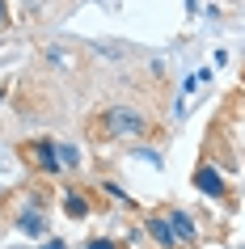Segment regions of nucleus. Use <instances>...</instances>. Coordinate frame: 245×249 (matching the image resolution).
I'll use <instances>...</instances> for the list:
<instances>
[{
  "instance_id": "1",
  "label": "nucleus",
  "mask_w": 245,
  "mask_h": 249,
  "mask_svg": "<svg viewBox=\"0 0 245 249\" xmlns=\"http://www.w3.org/2000/svg\"><path fill=\"white\" fill-rule=\"evenodd\" d=\"M106 131L110 135H140L144 114H135L131 106H114V110H106Z\"/></svg>"
},
{
  "instance_id": "2",
  "label": "nucleus",
  "mask_w": 245,
  "mask_h": 249,
  "mask_svg": "<svg viewBox=\"0 0 245 249\" xmlns=\"http://www.w3.org/2000/svg\"><path fill=\"white\" fill-rule=\"evenodd\" d=\"M194 186H199L203 195H211V198H220V195H224V182H220V173H216V169H207V165H203L199 173H194Z\"/></svg>"
},
{
  "instance_id": "3",
  "label": "nucleus",
  "mask_w": 245,
  "mask_h": 249,
  "mask_svg": "<svg viewBox=\"0 0 245 249\" xmlns=\"http://www.w3.org/2000/svg\"><path fill=\"white\" fill-rule=\"evenodd\" d=\"M169 228H173V236L178 241H194V224L186 211H169Z\"/></svg>"
},
{
  "instance_id": "4",
  "label": "nucleus",
  "mask_w": 245,
  "mask_h": 249,
  "mask_svg": "<svg viewBox=\"0 0 245 249\" xmlns=\"http://www.w3.org/2000/svg\"><path fill=\"white\" fill-rule=\"evenodd\" d=\"M148 236H152L156 245H178V236H173V228L165 220H148Z\"/></svg>"
},
{
  "instance_id": "5",
  "label": "nucleus",
  "mask_w": 245,
  "mask_h": 249,
  "mask_svg": "<svg viewBox=\"0 0 245 249\" xmlns=\"http://www.w3.org/2000/svg\"><path fill=\"white\" fill-rule=\"evenodd\" d=\"M34 152H38V160H42V169H59V157H55V144L51 140H38V144H34Z\"/></svg>"
},
{
  "instance_id": "6",
  "label": "nucleus",
  "mask_w": 245,
  "mask_h": 249,
  "mask_svg": "<svg viewBox=\"0 0 245 249\" xmlns=\"http://www.w3.org/2000/svg\"><path fill=\"white\" fill-rule=\"evenodd\" d=\"M17 224H21V232H30V236H38L42 228H47V220H42V215H38L34 207H30V211H26V215H21Z\"/></svg>"
},
{
  "instance_id": "7",
  "label": "nucleus",
  "mask_w": 245,
  "mask_h": 249,
  "mask_svg": "<svg viewBox=\"0 0 245 249\" xmlns=\"http://www.w3.org/2000/svg\"><path fill=\"white\" fill-rule=\"evenodd\" d=\"M64 207H68V215H72V220H80V215H89V203H85L80 195H68V198H64Z\"/></svg>"
},
{
  "instance_id": "8",
  "label": "nucleus",
  "mask_w": 245,
  "mask_h": 249,
  "mask_svg": "<svg viewBox=\"0 0 245 249\" xmlns=\"http://www.w3.org/2000/svg\"><path fill=\"white\" fill-rule=\"evenodd\" d=\"M55 157H59V165H76L80 160V152L72 144H55Z\"/></svg>"
},
{
  "instance_id": "9",
  "label": "nucleus",
  "mask_w": 245,
  "mask_h": 249,
  "mask_svg": "<svg viewBox=\"0 0 245 249\" xmlns=\"http://www.w3.org/2000/svg\"><path fill=\"white\" fill-rule=\"evenodd\" d=\"M85 249H118V245H114V241H102V236H93V241H89Z\"/></svg>"
},
{
  "instance_id": "10",
  "label": "nucleus",
  "mask_w": 245,
  "mask_h": 249,
  "mask_svg": "<svg viewBox=\"0 0 245 249\" xmlns=\"http://www.w3.org/2000/svg\"><path fill=\"white\" fill-rule=\"evenodd\" d=\"M47 249H64V245H59V241H47Z\"/></svg>"
},
{
  "instance_id": "11",
  "label": "nucleus",
  "mask_w": 245,
  "mask_h": 249,
  "mask_svg": "<svg viewBox=\"0 0 245 249\" xmlns=\"http://www.w3.org/2000/svg\"><path fill=\"white\" fill-rule=\"evenodd\" d=\"M0 17H4V0H0Z\"/></svg>"
}]
</instances>
